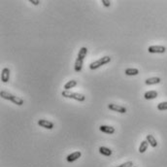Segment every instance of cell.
<instances>
[{"instance_id":"obj_6","label":"cell","mask_w":167,"mask_h":167,"mask_svg":"<svg viewBox=\"0 0 167 167\" xmlns=\"http://www.w3.org/2000/svg\"><path fill=\"white\" fill-rule=\"evenodd\" d=\"M108 108L110 110H112V111H114V112H117V113H120V114L126 113V108L123 107V106H121V105L111 103V104L108 105Z\"/></svg>"},{"instance_id":"obj_5","label":"cell","mask_w":167,"mask_h":167,"mask_svg":"<svg viewBox=\"0 0 167 167\" xmlns=\"http://www.w3.org/2000/svg\"><path fill=\"white\" fill-rule=\"evenodd\" d=\"M148 52L151 54H163L166 52V48L164 46H150L148 48Z\"/></svg>"},{"instance_id":"obj_18","label":"cell","mask_w":167,"mask_h":167,"mask_svg":"<svg viewBox=\"0 0 167 167\" xmlns=\"http://www.w3.org/2000/svg\"><path fill=\"white\" fill-rule=\"evenodd\" d=\"M157 109L159 110V111L167 110V102H160L159 104H157Z\"/></svg>"},{"instance_id":"obj_17","label":"cell","mask_w":167,"mask_h":167,"mask_svg":"<svg viewBox=\"0 0 167 167\" xmlns=\"http://www.w3.org/2000/svg\"><path fill=\"white\" fill-rule=\"evenodd\" d=\"M99 153L101 154L105 155V157H110V155L112 154V151L110 149H108V148H106V147H100L99 148Z\"/></svg>"},{"instance_id":"obj_7","label":"cell","mask_w":167,"mask_h":167,"mask_svg":"<svg viewBox=\"0 0 167 167\" xmlns=\"http://www.w3.org/2000/svg\"><path fill=\"white\" fill-rule=\"evenodd\" d=\"M37 123L41 127L46 128V129H52L54 128V123H52V121L48 120H39Z\"/></svg>"},{"instance_id":"obj_19","label":"cell","mask_w":167,"mask_h":167,"mask_svg":"<svg viewBox=\"0 0 167 167\" xmlns=\"http://www.w3.org/2000/svg\"><path fill=\"white\" fill-rule=\"evenodd\" d=\"M116 167H133V163H132L131 161H126V162L123 163V164L116 166Z\"/></svg>"},{"instance_id":"obj_20","label":"cell","mask_w":167,"mask_h":167,"mask_svg":"<svg viewBox=\"0 0 167 167\" xmlns=\"http://www.w3.org/2000/svg\"><path fill=\"white\" fill-rule=\"evenodd\" d=\"M101 2L105 7H110V5H111V1H109V0H102Z\"/></svg>"},{"instance_id":"obj_3","label":"cell","mask_w":167,"mask_h":167,"mask_svg":"<svg viewBox=\"0 0 167 167\" xmlns=\"http://www.w3.org/2000/svg\"><path fill=\"white\" fill-rule=\"evenodd\" d=\"M61 95L65 98H71V99H75L80 102H83L86 100V96L84 94L78 92H72L70 90H63L61 92Z\"/></svg>"},{"instance_id":"obj_8","label":"cell","mask_w":167,"mask_h":167,"mask_svg":"<svg viewBox=\"0 0 167 167\" xmlns=\"http://www.w3.org/2000/svg\"><path fill=\"white\" fill-rule=\"evenodd\" d=\"M81 155H82L81 151H74V153H72V154H70L67 155L66 160H67L68 162H74V161L77 160L78 158L81 157Z\"/></svg>"},{"instance_id":"obj_14","label":"cell","mask_w":167,"mask_h":167,"mask_svg":"<svg viewBox=\"0 0 167 167\" xmlns=\"http://www.w3.org/2000/svg\"><path fill=\"white\" fill-rule=\"evenodd\" d=\"M76 86H77V81H75V80L68 81L65 85H64V90H70L71 89L75 88Z\"/></svg>"},{"instance_id":"obj_21","label":"cell","mask_w":167,"mask_h":167,"mask_svg":"<svg viewBox=\"0 0 167 167\" xmlns=\"http://www.w3.org/2000/svg\"><path fill=\"white\" fill-rule=\"evenodd\" d=\"M29 2L30 3H32L33 5H38L40 3V1L39 0H29Z\"/></svg>"},{"instance_id":"obj_13","label":"cell","mask_w":167,"mask_h":167,"mask_svg":"<svg viewBox=\"0 0 167 167\" xmlns=\"http://www.w3.org/2000/svg\"><path fill=\"white\" fill-rule=\"evenodd\" d=\"M146 140L148 141V143H149V145H151L153 148H155L157 146V139H155L153 135H147L146 136Z\"/></svg>"},{"instance_id":"obj_16","label":"cell","mask_w":167,"mask_h":167,"mask_svg":"<svg viewBox=\"0 0 167 167\" xmlns=\"http://www.w3.org/2000/svg\"><path fill=\"white\" fill-rule=\"evenodd\" d=\"M125 75L127 76H136L139 74V70L136 69V68H127L125 69Z\"/></svg>"},{"instance_id":"obj_11","label":"cell","mask_w":167,"mask_h":167,"mask_svg":"<svg viewBox=\"0 0 167 167\" xmlns=\"http://www.w3.org/2000/svg\"><path fill=\"white\" fill-rule=\"evenodd\" d=\"M158 95V93L157 90H149V92H145L144 94V97H145V99L147 100H151V99H154V98H157Z\"/></svg>"},{"instance_id":"obj_12","label":"cell","mask_w":167,"mask_h":167,"mask_svg":"<svg viewBox=\"0 0 167 167\" xmlns=\"http://www.w3.org/2000/svg\"><path fill=\"white\" fill-rule=\"evenodd\" d=\"M160 78L158 77H151V78H149L147 79L145 81V84L148 86H151V85H157V84H159L160 83Z\"/></svg>"},{"instance_id":"obj_15","label":"cell","mask_w":167,"mask_h":167,"mask_svg":"<svg viewBox=\"0 0 167 167\" xmlns=\"http://www.w3.org/2000/svg\"><path fill=\"white\" fill-rule=\"evenodd\" d=\"M148 146H149V143H148L147 140H144V141L141 142L139 147V153L140 154H144L148 149Z\"/></svg>"},{"instance_id":"obj_9","label":"cell","mask_w":167,"mask_h":167,"mask_svg":"<svg viewBox=\"0 0 167 167\" xmlns=\"http://www.w3.org/2000/svg\"><path fill=\"white\" fill-rule=\"evenodd\" d=\"M10 80V69L9 68H3L1 72V81L3 83H7Z\"/></svg>"},{"instance_id":"obj_22","label":"cell","mask_w":167,"mask_h":167,"mask_svg":"<svg viewBox=\"0 0 167 167\" xmlns=\"http://www.w3.org/2000/svg\"><path fill=\"white\" fill-rule=\"evenodd\" d=\"M133 167H135V166H133Z\"/></svg>"},{"instance_id":"obj_1","label":"cell","mask_w":167,"mask_h":167,"mask_svg":"<svg viewBox=\"0 0 167 167\" xmlns=\"http://www.w3.org/2000/svg\"><path fill=\"white\" fill-rule=\"evenodd\" d=\"M86 55H88V48L86 47H82L79 50V54L77 56V59L75 61V65H74V70L75 72H81L82 68H83V64H84V60H85Z\"/></svg>"},{"instance_id":"obj_2","label":"cell","mask_w":167,"mask_h":167,"mask_svg":"<svg viewBox=\"0 0 167 167\" xmlns=\"http://www.w3.org/2000/svg\"><path fill=\"white\" fill-rule=\"evenodd\" d=\"M0 96H1L3 99L12 101L14 104H16L18 106H21L22 104H24V99H22V98L14 95V94L10 93L8 92H0Z\"/></svg>"},{"instance_id":"obj_4","label":"cell","mask_w":167,"mask_h":167,"mask_svg":"<svg viewBox=\"0 0 167 167\" xmlns=\"http://www.w3.org/2000/svg\"><path fill=\"white\" fill-rule=\"evenodd\" d=\"M110 61H111V58H110V56H108V55L103 56V58H101L97 59V60H95V61H93V62L90 63L89 64V69H92V70L98 69L99 67L109 63Z\"/></svg>"},{"instance_id":"obj_10","label":"cell","mask_w":167,"mask_h":167,"mask_svg":"<svg viewBox=\"0 0 167 167\" xmlns=\"http://www.w3.org/2000/svg\"><path fill=\"white\" fill-rule=\"evenodd\" d=\"M99 130L106 134H113L115 132V128L113 126H109V125H100Z\"/></svg>"}]
</instances>
